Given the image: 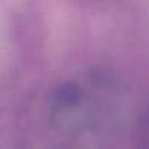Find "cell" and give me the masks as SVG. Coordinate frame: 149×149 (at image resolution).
I'll list each match as a JSON object with an SVG mask.
<instances>
[]
</instances>
